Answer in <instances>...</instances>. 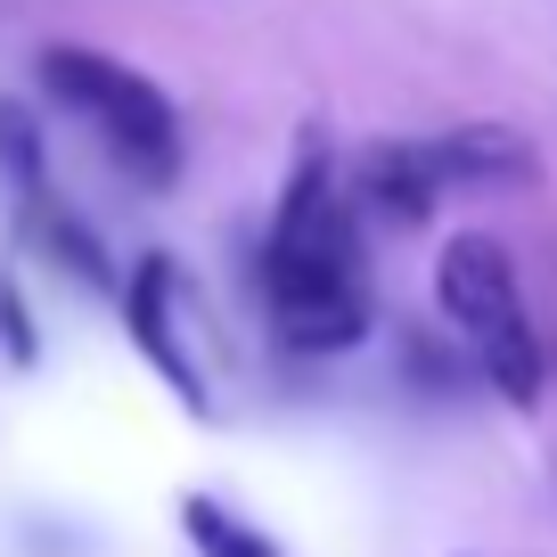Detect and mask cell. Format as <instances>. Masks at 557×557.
Instances as JSON below:
<instances>
[{
  "instance_id": "6da1fadb",
  "label": "cell",
  "mask_w": 557,
  "mask_h": 557,
  "mask_svg": "<svg viewBox=\"0 0 557 557\" xmlns=\"http://www.w3.org/2000/svg\"><path fill=\"white\" fill-rule=\"evenodd\" d=\"M262 304L296 352H352L377 320L361 271V213H352L345 173L329 164L320 132L296 148V173L278 189L271 238H262Z\"/></svg>"
},
{
  "instance_id": "7a4b0ae2",
  "label": "cell",
  "mask_w": 557,
  "mask_h": 557,
  "mask_svg": "<svg viewBox=\"0 0 557 557\" xmlns=\"http://www.w3.org/2000/svg\"><path fill=\"white\" fill-rule=\"evenodd\" d=\"M443 312H451V329L468 336L475 369H484V385L500 401H517V410H533L541 394H549V345H541L533 312H524V287H517V255H508L492 230H459L451 246H443Z\"/></svg>"
},
{
  "instance_id": "3957f363",
  "label": "cell",
  "mask_w": 557,
  "mask_h": 557,
  "mask_svg": "<svg viewBox=\"0 0 557 557\" xmlns=\"http://www.w3.org/2000/svg\"><path fill=\"white\" fill-rule=\"evenodd\" d=\"M41 90L58 107H74L115 148V164L139 189H173L181 181V115L139 66H123L107 50H83V41H50L41 50Z\"/></svg>"
},
{
  "instance_id": "277c9868",
  "label": "cell",
  "mask_w": 557,
  "mask_h": 557,
  "mask_svg": "<svg viewBox=\"0 0 557 557\" xmlns=\"http://www.w3.org/2000/svg\"><path fill=\"white\" fill-rule=\"evenodd\" d=\"M181 304H189V287H181L173 255H139L132 287H123V329H132V345L148 352V369H157L189 410H213L206 369H197V352H189V312H181Z\"/></svg>"
},
{
  "instance_id": "5b68a950",
  "label": "cell",
  "mask_w": 557,
  "mask_h": 557,
  "mask_svg": "<svg viewBox=\"0 0 557 557\" xmlns=\"http://www.w3.org/2000/svg\"><path fill=\"white\" fill-rule=\"evenodd\" d=\"M418 148L435 164L443 197H459V189H533L541 181V148L517 123H459V132L418 139Z\"/></svg>"
},
{
  "instance_id": "8992f818",
  "label": "cell",
  "mask_w": 557,
  "mask_h": 557,
  "mask_svg": "<svg viewBox=\"0 0 557 557\" xmlns=\"http://www.w3.org/2000/svg\"><path fill=\"white\" fill-rule=\"evenodd\" d=\"M345 197H352V213H369V222H385V230H418L443 206V181H435V164H426L418 139H377Z\"/></svg>"
},
{
  "instance_id": "52a82bcc",
  "label": "cell",
  "mask_w": 557,
  "mask_h": 557,
  "mask_svg": "<svg viewBox=\"0 0 557 557\" xmlns=\"http://www.w3.org/2000/svg\"><path fill=\"white\" fill-rule=\"evenodd\" d=\"M0 173H9V189H17V206L34 213V206H50V157H41V132H34V115H25L17 99H0Z\"/></svg>"
},
{
  "instance_id": "ba28073f",
  "label": "cell",
  "mask_w": 557,
  "mask_h": 557,
  "mask_svg": "<svg viewBox=\"0 0 557 557\" xmlns=\"http://www.w3.org/2000/svg\"><path fill=\"white\" fill-rule=\"evenodd\" d=\"M181 524H189L197 557H278L271 533H255L246 517H230V508L206 500V492H189V500H181Z\"/></svg>"
},
{
  "instance_id": "9c48e42d",
  "label": "cell",
  "mask_w": 557,
  "mask_h": 557,
  "mask_svg": "<svg viewBox=\"0 0 557 557\" xmlns=\"http://www.w3.org/2000/svg\"><path fill=\"white\" fill-rule=\"evenodd\" d=\"M0 336H9V352L17 361H34V329H25V304H17V287L0 278Z\"/></svg>"
}]
</instances>
